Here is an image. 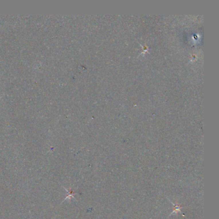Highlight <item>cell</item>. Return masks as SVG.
<instances>
[{
  "mask_svg": "<svg viewBox=\"0 0 219 219\" xmlns=\"http://www.w3.org/2000/svg\"><path fill=\"white\" fill-rule=\"evenodd\" d=\"M172 204L173 206H174V209L173 210L172 212L170 213V215H172V214H174L175 213H181V209H182L183 208L181 207V206L178 205V204H173V203H172Z\"/></svg>",
  "mask_w": 219,
  "mask_h": 219,
  "instance_id": "1",
  "label": "cell"
}]
</instances>
